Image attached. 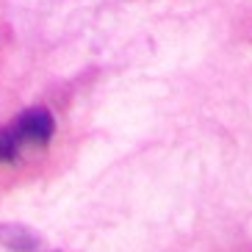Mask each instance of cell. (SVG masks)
Listing matches in <instances>:
<instances>
[{
	"instance_id": "1",
	"label": "cell",
	"mask_w": 252,
	"mask_h": 252,
	"mask_svg": "<svg viewBox=\"0 0 252 252\" xmlns=\"http://www.w3.org/2000/svg\"><path fill=\"white\" fill-rule=\"evenodd\" d=\"M17 133L25 144H47L53 139V117L47 108H28L14 119Z\"/></svg>"
},
{
	"instance_id": "2",
	"label": "cell",
	"mask_w": 252,
	"mask_h": 252,
	"mask_svg": "<svg viewBox=\"0 0 252 252\" xmlns=\"http://www.w3.org/2000/svg\"><path fill=\"white\" fill-rule=\"evenodd\" d=\"M39 244H42V238H39L31 227H25V224H17V222L0 224V247H3V250H8V252H39Z\"/></svg>"
},
{
	"instance_id": "3",
	"label": "cell",
	"mask_w": 252,
	"mask_h": 252,
	"mask_svg": "<svg viewBox=\"0 0 252 252\" xmlns=\"http://www.w3.org/2000/svg\"><path fill=\"white\" fill-rule=\"evenodd\" d=\"M23 147H25V141H23V136L17 133L14 122L0 127V161H14Z\"/></svg>"
}]
</instances>
